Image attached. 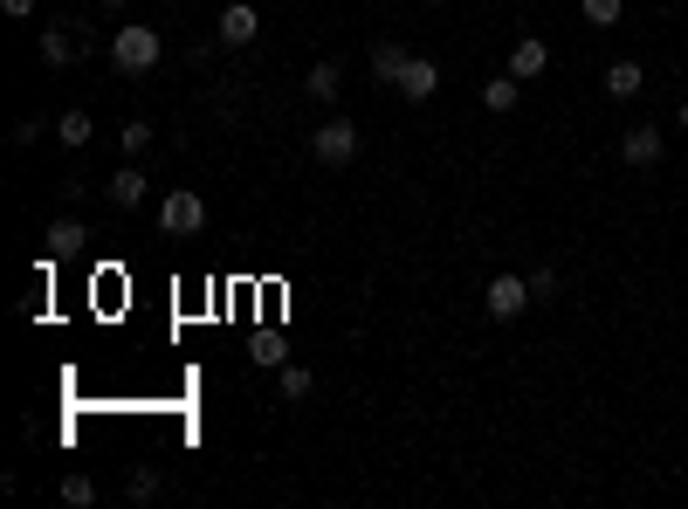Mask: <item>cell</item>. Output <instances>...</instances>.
Instances as JSON below:
<instances>
[{
	"instance_id": "4fadbf2b",
	"label": "cell",
	"mask_w": 688,
	"mask_h": 509,
	"mask_svg": "<svg viewBox=\"0 0 688 509\" xmlns=\"http://www.w3.org/2000/svg\"><path fill=\"white\" fill-rule=\"evenodd\" d=\"M641 90H647V69L633 63V56L606 63V97H641Z\"/></svg>"
},
{
	"instance_id": "44dd1931",
	"label": "cell",
	"mask_w": 688,
	"mask_h": 509,
	"mask_svg": "<svg viewBox=\"0 0 688 509\" xmlns=\"http://www.w3.org/2000/svg\"><path fill=\"white\" fill-rule=\"evenodd\" d=\"M63 502H69V509H90V502H97V482H90V475H63Z\"/></svg>"
},
{
	"instance_id": "9c48e42d",
	"label": "cell",
	"mask_w": 688,
	"mask_h": 509,
	"mask_svg": "<svg viewBox=\"0 0 688 509\" xmlns=\"http://www.w3.org/2000/svg\"><path fill=\"white\" fill-rule=\"evenodd\" d=\"M661 151H668V138H661L654 124H633V132L620 138V159L627 166H661Z\"/></svg>"
},
{
	"instance_id": "7c38bea8",
	"label": "cell",
	"mask_w": 688,
	"mask_h": 509,
	"mask_svg": "<svg viewBox=\"0 0 688 509\" xmlns=\"http://www.w3.org/2000/svg\"><path fill=\"white\" fill-rule=\"evenodd\" d=\"M48 255H56V262H63V255H83V241H90V227L83 220H76V214H63V220H48Z\"/></svg>"
},
{
	"instance_id": "9a60e30c",
	"label": "cell",
	"mask_w": 688,
	"mask_h": 509,
	"mask_svg": "<svg viewBox=\"0 0 688 509\" xmlns=\"http://www.w3.org/2000/svg\"><path fill=\"white\" fill-rule=\"evenodd\" d=\"M517 97H523V83H517V76H489V83H482V111H496V117H509V111H517Z\"/></svg>"
},
{
	"instance_id": "484cf974",
	"label": "cell",
	"mask_w": 688,
	"mask_h": 509,
	"mask_svg": "<svg viewBox=\"0 0 688 509\" xmlns=\"http://www.w3.org/2000/svg\"><path fill=\"white\" fill-rule=\"evenodd\" d=\"M675 117H681V132H688V97H681V111H675Z\"/></svg>"
},
{
	"instance_id": "4316f807",
	"label": "cell",
	"mask_w": 688,
	"mask_h": 509,
	"mask_svg": "<svg viewBox=\"0 0 688 509\" xmlns=\"http://www.w3.org/2000/svg\"><path fill=\"white\" fill-rule=\"evenodd\" d=\"M427 8H441V0H427Z\"/></svg>"
},
{
	"instance_id": "5bb4252c",
	"label": "cell",
	"mask_w": 688,
	"mask_h": 509,
	"mask_svg": "<svg viewBox=\"0 0 688 509\" xmlns=\"http://www.w3.org/2000/svg\"><path fill=\"white\" fill-rule=\"evenodd\" d=\"M90 138H97V117H90L83 104H76V111H63V117H56V145H69V151H83Z\"/></svg>"
},
{
	"instance_id": "2e32d148",
	"label": "cell",
	"mask_w": 688,
	"mask_h": 509,
	"mask_svg": "<svg viewBox=\"0 0 688 509\" xmlns=\"http://www.w3.org/2000/svg\"><path fill=\"white\" fill-rule=\"evenodd\" d=\"M248 359L262 365V372H283L290 365V344H283V330H255V344H248Z\"/></svg>"
},
{
	"instance_id": "e0dca14e",
	"label": "cell",
	"mask_w": 688,
	"mask_h": 509,
	"mask_svg": "<svg viewBox=\"0 0 688 509\" xmlns=\"http://www.w3.org/2000/svg\"><path fill=\"white\" fill-rule=\"evenodd\" d=\"M303 90H311V104H330V97L345 90V69L338 63H317L311 76H303Z\"/></svg>"
},
{
	"instance_id": "d4e9b609",
	"label": "cell",
	"mask_w": 688,
	"mask_h": 509,
	"mask_svg": "<svg viewBox=\"0 0 688 509\" xmlns=\"http://www.w3.org/2000/svg\"><path fill=\"white\" fill-rule=\"evenodd\" d=\"M97 8H104V14H124V8H132V0H97Z\"/></svg>"
},
{
	"instance_id": "7402d4cb",
	"label": "cell",
	"mask_w": 688,
	"mask_h": 509,
	"mask_svg": "<svg viewBox=\"0 0 688 509\" xmlns=\"http://www.w3.org/2000/svg\"><path fill=\"white\" fill-rule=\"evenodd\" d=\"M551 296H557V269L538 262V269H530V303H551Z\"/></svg>"
},
{
	"instance_id": "52a82bcc",
	"label": "cell",
	"mask_w": 688,
	"mask_h": 509,
	"mask_svg": "<svg viewBox=\"0 0 688 509\" xmlns=\"http://www.w3.org/2000/svg\"><path fill=\"white\" fill-rule=\"evenodd\" d=\"M145 193H151V180H145L138 159H124L111 180H104V200H111V207H145Z\"/></svg>"
},
{
	"instance_id": "6da1fadb",
	"label": "cell",
	"mask_w": 688,
	"mask_h": 509,
	"mask_svg": "<svg viewBox=\"0 0 688 509\" xmlns=\"http://www.w3.org/2000/svg\"><path fill=\"white\" fill-rule=\"evenodd\" d=\"M159 56H166V42H159L151 21H124V29L111 35V63L124 76H151V69H159Z\"/></svg>"
},
{
	"instance_id": "277c9868",
	"label": "cell",
	"mask_w": 688,
	"mask_h": 509,
	"mask_svg": "<svg viewBox=\"0 0 688 509\" xmlns=\"http://www.w3.org/2000/svg\"><path fill=\"white\" fill-rule=\"evenodd\" d=\"M159 227H166L172 241L200 235V227H207V200H200V193H166L159 200Z\"/></svg>"
},
{
	"instance_id": "ac0fdd59",
	"label": "cell",
	"mask_w": 688,
	"mask_h": 509,
	"mask_svg": "<svg viewBox=\"0 0 688 509\" xmlns=\"http://www.w3.org/2000/svg\"><path fill=\"white\" fill-rule=\"evenodd\" d=\"M275 386H283V399L296 406V399L317 393V372H311V365H283V372H275Z\"/></svg>"
},
{
	"instance_id": "8992f818",
	"label": "cell",
	"mask_w": 688,
	"mask_h": 509,
	"mask_svg": "<svg viewBox=\"0 0 688 509\" xmlns=\"http://www.w3.org/2000/svg\"><path fill=\"white\" fill-rule=\"evenodd\" d=\"M214 29H221V42H227V48H248L255 35H262V8H248V0H227Z\"/></svg>"
},
{
	"instance_id": "ffe728a7",
	"label": "cell",
	"mask_w": 688,
	"mask_h": 509,
	"mask_svg": "<svg viewBox=\"0 0 688 509\" xmlns=\"http://www.w3.org/2000/svg\"><path fill=\"white\" fill-rule=\"evenodd\" d=\"M578 14L593 21V29H613V21L627 14V0H578Z\"/></svg>"
},
{
	"instance_id": "30bf717a",
	"label": "cell",
	"mask_w": 688,
	"mask_h": 509,
	"mask_svg": "<svg viewBox=\"0 0 688 509\" xmlns=\"http://www.w3.org/2000/svg\"><path fill=\"white\" fill-rule=\"evenodd\" d=\"M544 69H551V48H544L538 35H523L517 48H509V76H517V83H538Z\"/></svg>"
},
{
	"instance_id": "ba28073f",
	"label": "cell",
	"mask_w": 688,
	"mask_h": 509,
	"mask_svg": "<svg viewBox=\"0 0 688 509\" xmlns=\"http://www.w3.org/2000/svg\"><path fill=\"white\" fill-rule=\"evenodd\" d=\"M435 90H441V63L435 56H414V63H406V76H399V97H406V104H427Z\"/></svg>"
},
{
	"instance_id": "d6986e66",
	"label": "cell",
	"mask_w": 688,
	"mask_h": 509,
	"mask_svg": "<svg viewBox=\"0 0 688 509\" xmlns=\"http://www.w3.org/2000/svg\"><path fill=\"white\" fill-rule=\"evenodd\" d=\"M117 151H124V159H145V151H151V124H145V117H132V124L117 132Z\"/></svg>"
},
{
	"instance_id": "603a6c76",
	"label": "cell",
	"mask_w": 688,
	"mask_h": 509,
	"mask_svg": "<svg viewBox=\"0 0 688 509\" xmlns=\"http://www.w3.org/2000/svg\"><path fill=\"white\" fill-rule=\"evenodd\" d=\"M124 489H132V502H151V496H159V468H132Z\"/></svg>"
},
{
	"instance_id": "7a4b0ae2",
	"label": "cell",
	"mask_w": 688,
	"mask_h": 509,
	"mask_svg": "<svg viewBox=\"0 0 688 509\" xmlns=\"http://www.w3.org/2000/svg\"><path fill=\"white\" fill-rule=\"evenodd\" d=\"M311 159L317 166H351V159H359V124H351V117H324L311 132Z\"/></svg>"
},
{
	"instance_id": "8fae6325",
	"label": "cell",
	"mask_w": 688,
	"mask_h": 509,
	"mask_svg": "<svg viewBox=\"0 0 688 509\" xmlns=\"http://www.w3.org/2000/svg\"><path fill=\"white\" fill-rule=\"evenodd\" d=\"M406 63H414V48H399V42H372V83H386V90H399V76H406Z\"/></svg>"
},
{
	"instance_id": "5b68a950",
	"label": "cell",
	"mask_w": 688,
	"mask_h": 509,
	"mask_svg": "<svg viewBox=\"0 0 688 509\" xmlns=\"http://www.w3.org/2000/svg\"><path fill=\"white\" fill-rule=\"evenodd\" d=\"M482 310L489 317H523L530 310V275H489V283H482Z\"/></svg>"
},
{
	"instance_id": "3957f363",
	"label": "cell",
	"mask_w": 688,
	"mask_h": 509,
	"mask_svg": "<svg viewBox=\"0 0 688 509\" xmlns=\"http://www.w3.org/2000/svg\"><path fill=\"white\" fill-rule=\"evenodd\" d=\"M83 48H90V35L76 29V21H42V63H48V69L83 63Z\"/></svg>"
},
{
	"instance_id": "cb8c5ba5",
	"label": "cell",
	"mask_w": 688,
	"mask_h": 509,
	"mask_svg": "<svg viewBox=\"0 0 688 509\" xmlns=\"http://www.w3.org/2000/svg\"><path fill=\"white\" fill-rule=\"evenodd\" d=\"M35 8H42V0H0V14H14V21H29Z\"/></svg>"
}]
</instances>
